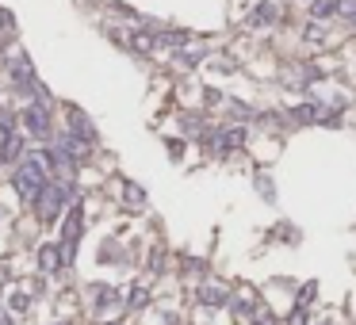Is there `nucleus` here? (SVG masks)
Returning a JSON list of instances; mask_svg holds the SVG:
<instances>
[{"label": "nucleus", "mask_w": 356, "mask_h": 325, "mask_svg": "<svg viewBox=\"0 0 356 325\" xmlns=\"http://www.w3.org/2000/svg\"><path fill=\"white\" fill-rule=\"evenodd\" d=\"M46 184H50V173H46V165H42L39 157H24L19 168H16V176H12V188H16L27 203L39 199V192L46 188Z\"/></svg>", "instance_id": "1"}, {"label": "nucleus", "mask_w": 356, "mask_h": 325, "mask_svg": "<svg viewBox=\"0 0 356 325\" xmlns=\"http://www.w3.org/2000/svg\"><path fill=\"white\" fill-rule=\"evenodd\" d=\"M73 184H46V188H42L39 192V199H35V210H39V222L42 226H50L54 222V218L62 215V210H66V203L73 199Z\"/></svg>", "instance_id": "2"}, {"label": "nucleus", "mask_w": 356, "mask_h": 325, "mask_svg": "<svg viewBox=\"0 0 356 325\" xmlns=\"http://www.w3.org/2000/svg\"><path fill=\"white\" fill-rule=\"evenodd\" d=\"M24 126H27V134H35V138H39V142H46L50 134H54L50 115H46V104H31V108L24 111Z\"/></svg>", "instance_id": "3"}, {"label": "nucleus", "mask_w": 356, "mask_h": 325, "mask_svg": "<svg viewBox=\"0 0 356 325\" xmlns=\"http://www.w3.org/2000/svg\"><path fill=\"white\" fill-rule=\"evenodd\" d=\"M66 115H69V130L66 134H73V138H81V142H96V126H92V119L84 115L81 108H66Z\"/></svg>", "instance_id": "4"}, {"label": "nucleus", "mask_w": 356, "mask_h": 325, "mask_svg": "<svg viewBox=\"0 0 356 325\" xmlns=\"http://www.w3.org/2000/svg\"><path fill=\"white\" fill-rule=\"evenodd\" d=\"M0 161H4V165H16V161H24V138H19L16 130L4 134V142H0Z\"/></svg>", "instance_id": "5"}, {"label": "nucleus", "mask_w": 356, "mask_h": 325, "mask_svg": "<svg viewBox=\"0 0 356 325\" xmlns=\"http://www.w3.org/2000/svg\"><path fill=\"white\" fill-rule=\"evenodd\" d=\"M39 268L42 272H58L62 268V249L58 245H42L39 249Z\"/></svg>", "instance_id": "6"}, {"label": "nucleus", "mask_w": 356, "mask_h": 325, "mask_svg": "<svg viewBox=\"0 0 356 325\" xmlns=\"http://www.w3.org/2000/svg\"><path fill=\"white\" fill-rule=\"evenodd\" d=\"M341 12V0H315L310 4V19H330Z\"/></svg>", "instance_id": "7"}, {"label": "nucleus", "mask_w": 356, "mask_h": 325, "mask_svg": "<svg viewBox=\"0 0 356 325\" xmlns=\"http://www.w3.org/2000/svg\"><path fill=\"white\" fill-rule=\"evenodd\" d=\"M272 19H276V4H272V0H261L257 12L249 16V23H272Z\"/></svg>", "instance_id": "8"}, {"label": "nucleus", "mask_w": 356, "mask_h": 325, "mask_svg": "<svg viewBox=\"0 0 356 325\" xmlns=\"http://www.w3.org/2000/svg\"><path fill=\"white\" fill-rule=\"evenodd\" d=\"M199 302H207V306H223L226 291H223V287H199Z\"/></svg>", "instance_id": "9"}, {"label": "nucleus", "mask_w": 356, "mask_h": 325, "mask_svg": "<svg viewBox=\"0 0 356 325\" xmlns=\"http://www.w3.org/2000/svg\"><path fill=\"white\" fill-rule=\"evenodd\" d=\"M92 299H96V310H108V306H115V302H119V295L111 291V287H96Z\"/></svg>", "instance_id": "10"}, {"label": "nucleus", "mask_w": 356, "mask_h": 325, "mask_svg": "<svg viewBox=\"0 0 356 325\" xmlns=\"http://www.w3.org/2000/svg\"><path fill=\"white\" fill-rule=\"evenodd\" d=\"M131 46H134V50H153V39H149V35H142V31H134L131 35Z\"/></svg>", "instance_id": "11"}, {"label": "nucleus", "mask_w": 356, "mask_h": 325, "mask_svg": "<svg viewBox=\"0 0 356 325\" xmlns=\"http://www.w3.org/2000/svg\"><path fill=\"white\" fill-rule=\"evenodd\" d=\"M123 192H127V199H131V207H142V203H146V195H142L138 184H127Z\"/></svg>", "instance_id": "12"}, {"label": "nucleus", "mask_w": 356, "mask_h": 325, "mask_svg": "<svg viewBox=\"0 0 356 325\" xmlns=\"http://www.w3.org/2000/svg\"><path fill=\"white\" fill-rule=\"evenodd\" d=\"M295 119H299V123H315V119H318V108L303 104V108H295Z\"/></svg>", "instance_id": "13"}, {"label": "nucleus", "mask_w": 356, "mask_h": 325, "mask_svg": "<svg viewBox=\"0 0 356 325\" xmlns=\"http://www.w3.org/2000/svg\"><path fill=\"white\" fill-rule=\"evenodd\" d=\"M146 302H149L146 287H134V291H131V302H127V306H134V310H138V306H146Z\"/></svg>", "instance_id": "14"}, {"label": "nucleus", "mask_w": 356, "mask_h": 325, "mask_svg": "<svg viewBox=\"0 0 356 325\" xmlns=\"http://www.w3.org/2000/svg\"><path fill=\"white\" fill-rule=\"evenodd\" d=\"M315 291H318L315 284H307V287H303V291H299V306H307V302L315 299Z\"/></svg>", "instance_id": "15"}, {"label": "nucleus", "mask_w": 356, "mask_h": 325, "mask_svg": "<svg viewBox=\"0 0 356 325\" xmlns=\"http://www.w3.org/2000/svg\"><path fill=\"white\" fill-rule=\"evenodd\" d=\"M31 306V302H27V295H16V299H12V310H27Z\"/></svg>", "instance_id": "16"}, {"label": "nucleus", "mask_w": 356, "mask_h": 325, "mask_svg": "<svg viewBox=\"0 0 356 325\" xmlns=\"http://www.w3.org/2000/svg\"><path fill=\"white\" fill-rule=\"evenodd\" d=\"M318 35H322V31H318V19H315V23L307 27V39H310V42H318Z\"/></svg>", "instance_id": "17"}, {"label": "nucleus", "mask_w": 356, "mask_h": 325, "mask_svg": "<svg viewBox=\"0 0 356 325\" xmlns=\"http://www.w3.org/2000/svg\"><path fill=\"white\" fill-rule=\"evenodd\" d=\"M0 325H12V314H8V310H0Z\"/></svg>", "instance_id": "18"}, {"label": "nucleus", "mask_w": 356, "mask_h": 325, "mask_svg": "<svg viewBox=\"0 0 356 325\" xmlns=\"http://www.w3.org/2000/svg\"><path fill=\"white\" fill-rule=\"evenodd\" d=\"M4 134H8V119H4V123H0V142H4Z\"/></svg>", "instance_id": "19"}, {"label": "nucleus", "mask_w": 356, "mask_h": 325, "mask_svg": "<svg viewBox=\"0 0 356 325\" xmlns=\"http://www.w3.org/2000/svg\"><path fill=\"white\" fill-rule=\"evenodd\" d=\"M108 325H119V322H108Z\"/></svg>", "instance_id": "20"}, {"label": "nucleus", "mask_w": 356, "mask_h": 325, "mask_svg": "<svg viewBox=\"0 0 356 325\" xmlns=\"http://www.w3.org/2000/svg\"><path fill=\"white\" fill-rule=\"evenodd\" d=\"M326 325H330V322H326Z\"/></svg>", "instance_id": "21"}]
</instances>
